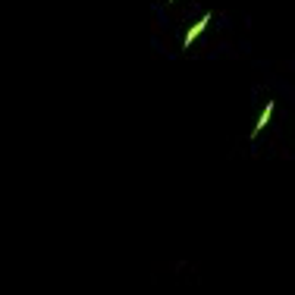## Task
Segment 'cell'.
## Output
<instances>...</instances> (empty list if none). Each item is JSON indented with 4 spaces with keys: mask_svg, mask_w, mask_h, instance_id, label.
I'll return each mask as SVG.
<instances>
[{
    "mask_svg": "<svg viewBox=\"0 0 295 295\" xmlns=\"http://www.w3.org/2000/svg\"><path fill=\"white\" fill-rule=\"evenodd\" d=\"M270 116H273V101H270V104H264L261 116H258V123H255V129H251V138H258V135L267 129V123H270Z\"/></svg>",
    "mask_w": 295,
    "mask_h": 295,
    "instance_id": "cell-2",
    "label": "cell"
},
{
    "mask_svg": "<svg viewBox=\"0 0 295 295\" xmlns=\"http://www.w3.org/2000/svg\"><path fill=\"white\" fill-rule=\"evenodd\" d=\"M170 4H173V0H170Z\"/></svg>",
    "mask_w": 295,
    "mask_h": 295,
    "instance_id": "cell-3",
    "label": "cell"
},
{
    "mask_svg": "<svg viewBox=\"0 0 295 295\" xmlns=\"http://www.w3.org/2000/svg\"><path fill=\"white\" fill-rule=\"evenodd\" d=\"M210 19H214V16H210V13H204V16H201V19H198V22H195V25H192V29L186 32V41H182V47H186V50H189V47L195 44V38H198V35H201V32L207 29V25H210Z\"/></svg>",
    "mask_w": 295,
    "mask_h": 295,
    "instance_id": "cell-1",
    "label": "cell"
}]
</instances>
